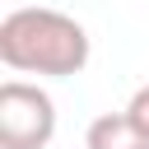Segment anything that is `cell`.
Wrapping results in <instances>:
<instances>
[{
  "instance_id": "3957f363",
  "label": "cell",
  "mask_w": 149,
  "mask_h": 149,
  "mask_svg": "<svg viewBox=\"0 0 149 149\" xmlns=\"http://www.w3.org/2000/svg\"><path fill=\"white\" fill-rule=\"evenodd\" d=\"M84 149H149V135L126 116V112H107L88 126Z\"/></svg>"
},
{
  "instance_id": "6da1fadb",
  "label": "cell",
  "mask_w": 149,
  "mask_h": 149,
  "mask_svg": "<svg viewBox=\"0 0 149 149\" xmlns=\"http://www.w3.org/2000/svg\"><path fill=\"white\" fill-rule=\"evenodd\" d=\"M0 61L19 74L70 79L88 65V33L61 9H9L0 19Z\"/></svg>"
},
{
  "instance_id": "277c9868",
  "label": "cell",
  "mask_w": 149,
  "mask_h": 149,
  "mask_svg": "<svg viewBox=\"0 0 149 149\" xmlns=\"http://www.w3.org/2000/svg\"><path fill=\"white\" fill-rule=\"evenodd\" d=\"M126 116H130V121H135V126L149 135V84H140V88L130 93V102H126Z\"/></svg>"
},
{
  "instance_id": "7a4b0ae2",
  "label": "cell",
  "mask_w": 149,
  "mask_h": 149,
  "mask_svg": "<svg viewBox=\"0 0 149 149\" xmlns=\"http://www.w3.org/2000/svg\"><path fill=\"white\" fill-rule=\"evenodd\" d=\"M56 135V102L47 88L5 79L0 84V149H47Z\"/></svg>"
}]
</instances>
